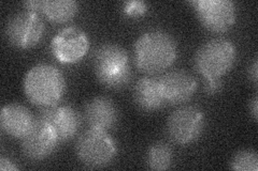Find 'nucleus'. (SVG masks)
<instances>
[{
	"label": "nucleus",
	"instance_id": "obj_2",
	"mask_svg": "<svg viewBox=\"0 0 258 171\" xmlns=\"http://www.w3.org/2000/svg\"><path fill=\"white\" fill-rule=\"evenodd\" d=\"M63 73L50 63H39L28 70L23 79V91L37 107L59 104L66 93Z\"/></svg>",
	"mask_w": 258,
	"mask_h": 171
},
{
	"label": "nucleus",
	"instance_id": "obj_19",
	"mask_svg": "<svg viewBox=\"0 0 258 171\" xmlns=\"http://www.w3.org/2000/svg\"><path fill=\"white\" fill-rule=\"evenodd\" d=\"M123 14L131 20H138L149 11V5L142 0H133V2H125L122 6Z\"/></svg>",
	"mask_w": 258,
	"mask_h": 171
},
{
	"label": "nucleus",
	"instance_id": "obj_9",
	"mask_svg": "<svg viewBox=\"0 0 258 171\" xmlns=\"http://www.w3.org/2000/svg\"><path fill=\"white\" fill-rule=\"evenodd\" d=\"M91 40L84 30L69 26L57 32L51 41V53L62 64H75L87 55Z\"/></svg>",
	"mask_w": 258,
	"mask_h": 171
},
{
	"label": "nucleus",
	"instance_id": "obj_5",
	"mask_svg": "<svg viewBox=\"0 0 258 171\" xmlns=\"http://www.w3.org/2000/svg\"><path fill=\"white\" fill-rule=\"evenodd\" d=\"M117 143L109 132L88 128L76 142V154L82 164L92 169L107 167L115 159Z\"/></svg>",
	"mask_w": 258,
	"mask_h": 171
},
{
	"label": "nucleus",
	"instance_id": "obj_4",
	"mask_svg": "<svg viewBox=\"0 0 258 171\" xmlns=\"http://www.w3.org/2000/svg\"><path fill=\"white\" fill-rule=\"evenodd\" d=\"M237 47L232 41L216 38L201 45L194 57V66L204 78H222L237 61Z\"/></svg>",
	"mask_w": 258,
	"mask_h": 171
},
{
	"label": "nucleus",
	"instance_id": "obj_16",
	"mask_svg": "<svg viewBox=\"0 0 258 171\" xmlns=\"http://www.w3.org/2000/svg\"><path fill=\"white\" fill-rule=\"evenodd\" d=\"M79 4L75 0H43L41 14L54 24H66L76 18Z\"/></svg>",
	"mask_w": 258,
	"mask_h": 171
},
{
	"label": "nucleus",
	"instance_id": "obj_23",
	"mask_svg": "<svg viewBox=\"0 0 258 171\" xmlns=\"http://www.w3.org/2000/svg\"><path fill=\"white\" fill-rule=\"evenodd\" d=\"M248 78L252 81L253 85L257 87V81H258V60L257 58L254 59L253 63L248 68Z\"/></svg>",
	"mask_w": 258,
	"mask_h": 171
},
{
	"label": "nucleus",
	"instance_id": "obj_21",
	"mask_svg": "<svg viewBox=\"0 0 258 171\" xmlns=\"http://www.w3.org/2000/svg\"><path fill=\"white\" fill-rule=\"evenodd\" d=\"M42 2H43V0H30V2L23 3V6L26 9V11H30V12H35V13H38V14H41Z\"/></svg>",
	"mask_w": 258,
	"mask_h": 171
},
{
	"label": "nucleus",
	"instance_id": "obj_18",
	"mask_svg": "<svg viewBox=\"0 0 258 171\" xmlns=\"http://www.w3.org/2000/svg\"><path fill=\"white\" fill-rule=\"evenodd\" d=\"M229 167L236 171H257L258 156L257 152L252 149H246L237 152L232 156Z\"/></svg>",
	"mask_w": 258,
	"mask_h": 171
},
{
	"label": "nucleus",
	"instance_id": "obj_17",
	"mask_svg": "<svg viewBox=\"0 0 258 171\" xmlns=\"http://www.w3.org/2000/svg\"><path fill=\"white\" fill-rule=\"evenodd\" d=\"M173 151L170 144L165 141H157L150 145L147 152V165L151 170L165 171L171 167Z\"/></svg>",
	"mask_w": 258,
	"mask_h": 171
},
{
	"label": "nucleus",
	"instance_id": "obj_7",
	"mask_svg": "<svg viewBox=\"0 0 258 171\" xmlns=\"http://www.w3.org/2000/svg\"><path fill=\"white\" fill-rule=\"evenodd\" d=\"M206 127L205 112L196 106H182L175 109L167 120V134L180 145L197 141Z\"/></svg>",
	"mask_w": 258,
	"mask_h": 171
},
{
	"label": "nucleus",
	"instance_id": "obj_1",
	"mask_svg": "<svg viewBox=\"0 0 258 171\" xmlns=\"http://www.w3.org/2000/svg\"><path fill=\"white\" fill-rule=\"evenodd\" d=\"M177 58L175 39L165 30H149L134 44L135 66L148 75L163 73L172 67Z\"/></svg>",
	"mask_w": 258,
	"mask_h": 171
},
{
	"label": "nucleus",
	"instance_id": "obj_8",
	"mask_svg": "<svg viewBox=\"0 0 258 171\" xmlns=\"http://www.w3.org/2000/svg\"><path fill=\"white\" fill-rule=\"evenodd\" d=\"M189 5L201 25L213 34L227 32L237 22V6L231 0H194Z\"/></svg>",
	"mask_w": 258,
	"mask_h": 171
},
{
	"label": "nucleus",
	"instance_id": "obj_15",
	"mask_svg": "<svg viewBox=\"0 0 258 171\" xmlns=\"http://www.w3.org/2000/svg\"><path fill=\"white\" fill-rule=\"evenodd\" d=\"M134 100L138 108L145 112L160 110L167 105L159 79L153 76H144L137 81L134 88Z\"/></svg>",
	"mask_w": 258,
	"mask_h": 171
},
{
	"label": "nucleus",
	"instance_id": "obj_3",
	"mask_svg": "<svg viewBox=\"0 0 258 171\" xmlns=\"http://www.w3.org/2000/svg\"><path fill=\"white\" fill-rule=\"evenodd\" d=\"M93 69L99 83L111 90H122L133 79L129 55L116 43H103L93 54Z\"/></svg>",
	"mask_w": 258,
	"mask_h": 171
},
{
	"label": "nucleus",
	"instance_id": "obj_14",
	"mask_svg": "<svg viewBox=\"0 0 258 171\" xmlns=\"http://www.w3.org/2000/svg\"><path fill=\"white\" fill-rule=\"evenodd\" d=\"M36 122L32 112L22 104L11 103L5 105L0 112L2 131L14 139H23Z\"/></svg>",
	"mask_w": 258,
	"mask_h": 171
},
{
	"label": "nucleus",
	"instance_id": "obj_10",
	"mask_svg": "<svg viewBox=\"0 0 258 171\" xmlns=\"http://www.w3.org/2000/svg\"><path fill=\"white\" fill-rule=\"evenodd\" d=\"M59 143L53 127L47 122L36 118L29 133L21 139V150L27 159L40 161L52 156Z\"/></svg>",
	"mask_w": 258,
	"mask_h": 171
},
{
	"label": "nucleus",
	"instance_id": "obj_6",
	"mask_svg": "<svg viewBox=\"0 0 258 171\" xmlns=\"http://www.w3.org/2000/svg\"><path fill=\"white\" fill-rule=\"evenodd\" d=\"M45 25L38 13L24 11L12 15L5 27L8 42L18 50H30L41 42Z\"/></svg>",
	"mask_w": 258,
	"mask_h": 171
},
{
	"label": "nucleus",
	"instance_id": "obj_24",
	"mask_svg": "<svg viewBox=\"0 0 258 171\" xmlns=\"http://www.w3.org/2000/svg\"><path fill=\"white\" fill-rule=\"evenodd\" d=\"M249 113L252 115L254 121H257L258 118V99L257 95L253 97V100L249 102Z\"/></svg>",
	"mask_w": 258,
	"mask_h": 171
},
{
	"label": "nucleus",
	"instance_id": "obj_11",
	"mask_svg": "<svg viewBox=\"0 0 258 171\" xmlns=\"http://www.w3.org/2000/svg\"><path fill=\"white\" fill-rule=\"evenodd\" d=\"M47 122L57 135L60 142H66L77 136L81 127L80 113L70 105H54L39 108L36 117Z\"/></svg>",
	"mask_w": 258,
	"mask_h": 171
},
{
	"label": "nucleus",
	"instance_id": "obj_20",
	"mask_svg": "<svg viewBox=\"0 0 258 171\" xmlns=\"http://www.w3.org/2000/svg\"><path fill=\"white\" fill-rule=\"evenodd\" d=\"M223 88L222 78H205L204 90L208 95H215L221 92Z\"/></svg>",
	"mask_w": 258,
	"mask_h": 171
},
{
	"label": "nucleus",
	"instance_id": "obj_22",
	"mask_svg": "<svg viewBox=\"0 0 258 171\" xmlns=\"http://www.w3.org/2000/svg\"><path fill=\"white\" fill-rule=\"evenodd\" d=\"M21 168L12 161L10 158L2 156L0 157V170L3 171H16L20 170Z\"/></svg>",
	"mask_w": 258,
	"mask_h": 171
},
{
	"label": "nucleus",
	"instance_id": "obj_13",
	"mask_svg": "<svg viewBox=\"0 0 258 171\" xmlns=\"http://www.w3.org/2000/svg\"><path fill=\"white\" fill-rule=\"evenodd\" d=\"M84 120L88 128L109 132L117 125L119 111L109 97L96 96L85 104Z\"/></svg>",
	"mask_w": 258,
	"mask_h": 171
},
{
	"label": "nucleus",
	"instance_id": "obj_12",
	"mask_svg": "<svg viewBox=\"0 0 258 171\" xmlns=\"http://www.w3.org/2000/svg\"><path fill=\"white\" fill-rule=\"evenodd\" d=\"M158 79L167 105H182L190 101L197 92V80L186 71H169Z\"/></svg>",
	"mask_w": 258,
	"mask_h": 171
}]
</instances>
